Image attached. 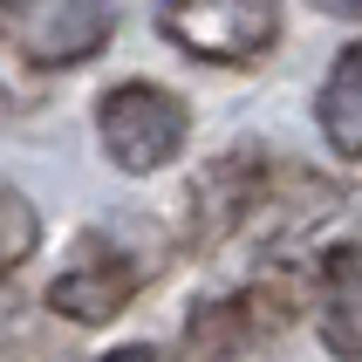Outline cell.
<instances>
[{"mask_svg":"<svg viewBox=\"0 0 362 362\" xmlns=\"http://www.w3.org/2000/svg\"><path fill=\"white\" fill-rule=\"evenodd\" d=\"M14 48L28 69H76L110 48V7L103 0H28L14 14Z\"/></svg>","mask_w":362,"mask_h":362,"instance_id":"5b68a950","label":"cell"},{"mask_svg":"<svg viewBox=\"0 0 362 362\" xmlns=\"http://www.w3.org/2000/svg\"><path fill=\"white\" fill-rule=\"evenodd\" d=\"M28 356H35V322L0 294V362H28Z\"/></svg>","mask_w":362,"mask_h":362,"instance_id":"8fae6325","label":"cell"},{"mask_svg":"<svg viewBox=\"0 0 362 362\" xmlns=\"http://www.w3.org/2000/svg\"><path fill=\"white\" fill-rule=\"evenodd\" d=\"M322 14H342V21H362V0H315Z\"/></svg>","mask_w":362,"mask_h":362,"instance_id":"4fadbf2b","label":"cell"},{"mask_svg":"<svg viewBox=\"0 0 362 362\" xmlns=\"http://www.w3.org/2000/svg\"><path fill=\"white\" fill-rule=\"evenodd\" d=\"M315 117H322V137L342 151V158H362V41L335 55L322 82V103H315Z\"/></svg>","mask_w":362,"mask_h":362,"instance_id":"9c48e42d","label":"cell"},{"mask_svg":"<svg viewBox=\"0 0 362 362\" xmlns=\"http://www.w3.org/2000/svg\"><path fill=\"white\" fill-rule=\"evenodd\" d=\"M260 185H267V164L233 151V158L205 164L199 178H192V199H185V226H192V246L212 253L226 240H246V226H253V205H260Z\"/></svg>","mask_w":362,"mask_h":362,"instance_id":"8992f818","label":"cell"},{"mask_svg":"<svg viewBox=\"0 0 362 362\" xmlns=\"http://www.w3.org/2000/svg\"><path fill=\"white\" fill-rule=\"evenodd\" d=\"M322 342L362 362V246H328L322 260Z\"/></svg>","mask_w":362,"mask_h":362,"instance_id":"ba28073f","label":"cell"},{"mask_svg":"<svg viewBox=\"0 0 362 362\" xmlns=\"http://www.w3.org/2000/svg\"><path fill=\"white\" fill-rule=\"evenodd\" d=\"M287 322H294V287L287 281H253V287H233V294L192 301L185 342L205 362H240V356H260L274 335H287Z\"/></svg>","mask_w":362,"mask_h":362,"instance_id":"7a4b0ae2","label":"cell"},{"mask_svg":"<svg viewBox=\"0 0 362 362\" xmlns=\"http://www.w3.org/2000/svg\"><path fill=\"white\" fill-rule=\"evenodd\" d=\"M35 246H41V212H35V199H28L21 185L0 178V281L35 260Z\"/></svg>","mask_w":362,"mask_h":362,"instance_id":"30bf717a","label":"cell"},{"mask_svg":"<svg viewBox=\"0 0 362 362\" xmlns=\"http://www.w3.org/2000/svg\"><path fill=\"white\" fill-rule=\"evenodd\" d=\"M7 14H21V0H0V21H7Z\"/></svg>","mask_w":362,"mask_h":362,"instance_id":"5bb4252c","label":"cell"},{"mask_svg":"<svg viewBox=\"0 0 362 362\" xmlns=\"http://www.w3.org/2000/svg\"><path fill=\"white\" fill-rule=\"evenodd\" d=\"M335 212H342V185H328V178H315V171H294V164H287V171H267L246 240L294 246V240H308L315 226H328Z\"/></svg>","mask_w":362,"mask_h":362,"instance_id":"52a82bcc","label":"cell"},{"mask_svg":"<svg viewBox=\"0 0 362 362\" xmlns=\"http://www.w3.org/2000/svg\"><path fill=\"white\" fill-rule=\"evenodd\" d=\"M158 28L199 62H260L281 41V0H164Z\"/></svg>","mask_w":362,"mask_h":362,"instance_id":"3957f363","label":"cell"},{"mask_svg":"<svg viewBox=\"0 0 362 362\" xmlns=\"http://www.w3.org/2000/svg\"><path fill=\"white\" fill-rule=\"evenodd\" d=\"M96 137H103V158L117 164V171L144 178V171H164L185 151L192 110L171 89H158V82H117L96 103Z\"/></svg>","mask_w":362,"mask_h":362,"instance_id":"6da1fadb","label":"cell"},{"mask_svg":"<svg viewBox=\"0 0 362 362\" xmlns=\"http://www.w3.org/2000/svg\"><path fill=\"white\" fill-rule=\"evenodd\" d=\"M103 362H178V356H164V349H151V342H123V349H110Z\"/></svg>","mask_w":362,"mask_h":362,"instance_id":"7c38bea8","label":"cell"},{"mask_svg":"<svg viewBox=\"0 0 362 362\" xmlns=\"http://www.w3.org/2000/svg\"><path fill=\"white\" fill-rule=\"evenodd\" d=\"M137 287H144V267L123 246L89 233V240H76V253L62 260V274L48 281L41 301H48V315H62V322H76V328H103L137 301Z\"/></svg>","mask_w":362,"mask_h":362,"instance_id":"277c9868","label":"cell"}]
</instances>
